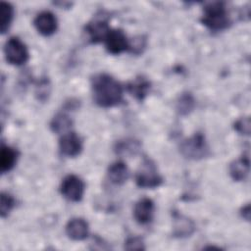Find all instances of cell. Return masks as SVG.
<instances>
[{"instance_id":"277c9868","label":"cell","mask_w":251,"mask_h":251,"mask_svg":"<svg viewBox=\"0 0 251 251\" xmlns=\"http://www.w3.org/2000/svg\"><path fill=\"white\" fill-rule=\"evenodd\" d=\"M6 60L15 66H21L28 60V51L18 37H11L5 45Z\"/></svg>"},{"instance_id":"7c38bea8","label":"cell","mask_w":251,"mask_h":251,"mask_svg":"<svg viewBox=\"0 0 251 251\" xmlns=\"http://www.w3.org/2000/svg\"><path fill=\"white\" fill-rule=\"evenodd\" d=\"M66 233L73 240H83L88 235V225L83 219H73L66 226Z\"/></svg>"},{"instance_id":"30bf717a","label":"cell","mask_w":251,"mask_h":251,"mask_svg":"<svg viewBox=\"0 0 251 251\" xmlns=\"http://www.w3.org/2000/svg\"><path fill=\"white\" fill-rule=\"evenodd\" d=\"M154 214V203L149 198L140 199L134 206L133 216L136 222L139 224H147L149 223Z\"/></svg>"},{"instance_id":"7a4b0ae2","label":"cell","mask_w":251,"mask_h":251,"mask_svg":"<svg viewBox=\"0 0 251 251\" xmlns=\"http://www.w3.org/2000/svg\"><path fill=\"white\" fill-rule=\"evenodd\" d=\"M201 21L212 30H222L229 25V18L223 2L208 3L204 7Z\"/></svg>"},{"instance_id":"52a82bcc","label":"cell","mask_w":251,"mask_h":251,"mask_svg":"<svg viewBox=\"0 0 251 251\" xmlns=\"http://www.w3.org/2000/svg\"><path fill=\"white\" fill-rule=\"evenodd\" d=\"M106 49L109 53L117 55L129 49V42L121 29H111L104 39Z\"/></svg>"},{"instance_id":"4fadbf2b","label":"cell","mask_w":251,"mask_h":251,"mask_svg":"<svg viewBox=\"0 0 251 251\" xmlns=\"http://www.w3.org/2000/svg\"><path fill=\"white\" fill-rule=\"evenodd\" d=\"M128 170L125 163L116 162L108 169V177L115 184H123L128 178Z\"/></svg>"},{"instance_id":"ac0fdd59","label":"cell","mask_w":251,"mask_h":251,"mask_svg":"<svg viewBox=\"0 0 251 251\" xmlns=\"http://www.w3.org/2000/svg\"><path fill=\"white\" fill-rule=\"evenodd\" d=\"M72 120L69 116H67L66 114H58L56 115L52 122H51V129L56 132V133H64L65 131H67L71 126H72Z\"/></svg>"},{"instance_id":"44dd1931","label":"cell","mask_w":251,"mask_h":251,"mask_svg":"<svg viewBox=\"0 0 251 251\" xmlns=\"http://www.w3.org/2000/svg\"><path fill=\"white\" fill-rule=\"evenodd\" d=\"M193 105H194V101L192 97L189 94H185V95H182L179 101L177 102V110L179 111L180 114L184 115L192 110Z\"/></svg>"},{"instance_id":"ba28073f","label":"cell","mask_w":251,"mask_h":251,"mask_svg":"<svg viewBox=\"0 0 251 251\" xmlns=\"http://www.w3.org/2000/svg\"><path fill=\"white\" fill-rule=\"evenodd\" d=\"M59 147L63 155L75 157L82 150V142L75 132H69L62 136L59 142Z\"/></svg>"},{"instance_id":"3957f363","label":"cell","mask_w":251,"mask_h":251,"mask_svg":"<svg viewBox=\"0 0 251 251\" xmlns=\"http://www.w3.org/2000/svg\"><path fill=\"white\" fill-rule=\"evenodd\" d=\"M136 184L142 188H155L158 187L163 178L159 176L156 171L155 165L148 159H145L142 167L136 174Z\"/></svg>"},{"instance_id":"d6986e66","label":"cell","mask_w":251,"mask_h":251,"mask_svg":"<svg viewBox=\"0 0 251 251\" xmlns=\"http://www.w3.org/2000/svg\"><path fill=\"white\" fill-rule=\"evenodd\" d=\"M1 8V31L2 33L6 32V30L9 28L11 22L13 20L14 10L13 7L6 2H2L0 5Z\"/></svg>"},{"instance_id":"7402d4cb","label":"cell","mask_w":251,"mask_h":251,"mask_svg":"<svg viewBox=\"0 0 251 251\" xmlns=\"http://www.w3.org/2000/svg\"><path fill=\"white\" fill-rule=\"evenodd\" d=\"M139 144L134 141V140H125L119 143L118 145V152L122 153V152H129V153H133L134 151H136L138 149Z\"/></svg>"},{"instance_id":"6da1fadb","label":"cell","mask_w":251,"mask_h":251,"mask_svg":"<svg viewBox=\"0 0 251 251\" xmlns=\"http://www.w3.org/2000/svg\"><path fill=\"white\" fill-rule=\"evenodd\" d=\"M92 93L94 101L101 107H113L123 99L121 84L111 75L100 74L92 79Z\"/></svg>"},{"instance_id":"9a60e30c","label":"cell","mask_w":251,"mask_h":251,"mask_svg":"<svg viewBox=\"0 0 251 251\" xmlns=\"http://www.w3.org/2000/svg\"><path fill=\"white\" fill-rule=\"evenodd\" d=\"M229 173L234 180H243L249 173V158L242 156L240 159L234 161L229 167Z\"/></svg>"},{"instance_id":"8fae6325","label":"cell","mask_w":251,"mask_h":251,"mask_svg":"<svg viewBox=\"0 0 251 251\" xmlns=\"http://www.w3.org/2000/svg\"><path fill=\"white\" fill-rule=\"evenodd\" d=\"M85 30H86V33L88 34L91 42L97 43V42L104 40L105 37L107 36L108 32L111 29L108 26L107 21H105L103 19H98V20H95V21L89 23L86 25Z\"/></svg>"},{"instance_id":"e0dca14e","label":"cell","mask_w":251,"mask_h":251,"mask_svg":"<svg viewBox=\"0 0 251 251\" xmlns=\"http://www.w3.org/2000/svg\"><path fill=\"white\" fill-rule=\"evenodd\" d=\"M194 231L193 223L178 214H175V226H174V234L176 236H189Z\"/></svg>"},{"instance_id":"d4e9b609","label":"cell","mask_w":251,"mask_h":251,"mask_svg":"<svg viewBox=\"0 0 251 251\" xmlns=\"http://www.w3.org/2000/svg\"><path fill=\"white\" fill-rule=\"evenodd\" d=\"M242 212H244V213H242V215L246 214V216H245V219H246V220H249V219H250V206H249V205L245 206V207L243 208Z\"/></svg>"},{"instance_id":"603a6c76","label":"cell","mask_w":251,"mask_h":251,"mask_svg":"<svg viewBox=\"0 0 251 251\" xmlns=\"http://www.w3.org/2000/svg\"><path fill=\"white\" fill-rule=\"evenodd\" d=\"M234 128L238 132H240L241 134L249 135V133H250V120H249V118H242V119L238 120L234 125Z\"/></svg>"},{"instance_id":"5bb4252c","label":"cell","mask_w":251,"mask_h":251,"mask_svg":"<svg viewBox=\"0 0 251 251\" xmlns=\"http://www.w3.org/2000/svg\"><path fill=\"white\" fill-rule=\"evenodd\" d=\"M149 88H150V82L142 76L136 77L134 80L130 81L127 84L128 92L132 96H134L137 100H143L147 95Z\"/></svg>"},{"instance_id":"5b68a950","label":"cell","mask_w":251,"mask_h":251,"mask_svg":"<svg viewBox=\"0 0 251 251\" xmlns=\"http://www.w3.org/2000/svg\"><path fill=\"white\" fill-rule=\"evenodd\" d=\"M60 189L65 198L73 202H78L84 193V183L78 176L69 175L63 179Z\"/></svg>"},{"instance_id":"8992f818","label":"cell","mask_w":251,"mask_h":251,"mask_svg":"<svg viewBox=\"0 0 251 251\" xmlns=\"http://www.w3.org/2000/svg\"><path fill=\"white\" fill-rule=\"evenodd\" d=\"M180 150L181 153L187 158L198 159L204 157L206 155L207 146L203 135L197 133L191 138L183 141L180 146Z\"/></svg>"},{"instance_id":"9c48e42d","label":"cell","mask_w":251,"mask_h":251,"mask_svg":"<svg viewBox=\"0 0 251 251\" xmlns=\"http://www.w3.org/2000/svg\"><path fill=\"white\" fill-rule=\"evenodd\" d=\"M34 25L42 35H51L57 29V19L51 12L44 11L39 13L34 19Z\"/></svg>"},{"instance_id":"ffe728a7","label":"cell","mask_w":251,"mask_h":251,"mask_svg":"<svg viewBox=\"0 0 251 251\" xmlns=\"http://www.w3.org/2000/svg\"><path fill=\"white\" fill-rule=\"evenodd\" d=\"M15 205V199L8 193H2L1 194V201H0V212L1 217H6L9 212L12 210V208Z\"/></svg>"},{"instance_id":"2e32d148","label":"cell","mask_w":251,"mask_h":251,"mask_svg":"<svg viewBox=\"0 0 251 251\" xmlns=\"http://www.w3.org/2000/svg\"><path fill=\"white\" fill-rule=\"evenodd\" d=\"M17 152L9 147V146H6L4 144H2V147H1V152H0V170H1V173H6V172H9L11 171L16 162H17Z\"/></svg>"},{"instance_id":"cb8c5ba5","label":"cell","mask_w":251,"mask_h":251,"mask_svg":"<svg viewBox=\"0 0 251 251\" xmlns=\"http://www.w3.org/2000/svg\"><path fill=\"white\" fill-rule=\"evenodd\" d=\"M125 248L127 250H142L144 249L143 241L139 237H130L126 240Z\"/></svg>"}]
</instances>
